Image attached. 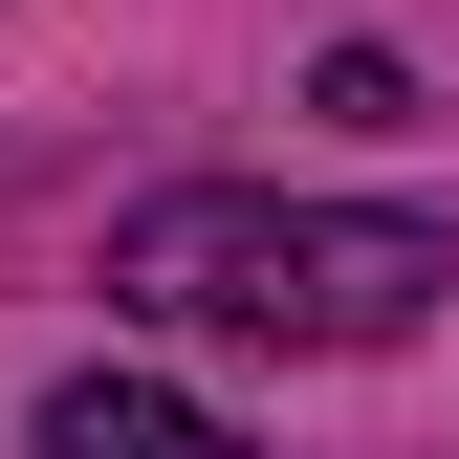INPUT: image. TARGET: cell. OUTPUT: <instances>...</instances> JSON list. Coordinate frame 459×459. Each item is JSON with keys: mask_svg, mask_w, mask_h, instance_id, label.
<instances>
[{"mask_svg": "<svg viewBox=\"0 0 459 459\" xmlns=\"http://www.w3.org/2000/svg\"><path fill=\"white\" fill-rule=\"evenodd\" d=\"M109 284L153 328H241V351H394L459 284V241L394 219V197H241V176H197V197L109 219Z\"/></svg>", "mask_w": 459, "mask_h": 459, "instance_id": "6da1fadb", "label": "cell"}, {"mask_svg": "<svg viewBox=\"0 0 459 459\" xmlns=\"http://www.w3.org/2000/svg\"><path fill=\"white\" fill-rule=\"evenodd\" d=\"M44 459H241V437H219L197 394H153V372H66L44 394Z\"/></svg>", "mask_w": 459, "mask_h": 459, "instance_id": "7a4b0ae2", "label": "cell"}]
</instances>
